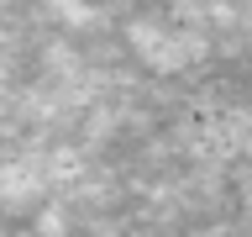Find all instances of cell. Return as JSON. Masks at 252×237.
Listing matches in <instances>:
<instances>
[{
  "label": "cell",
  "mask_w": 252,
  "mask_h": 237,
  "mask_svg": "<svg viewBox=\"0 0 252 237\" xmlns=\"http://www.w3.org/2000/svg\"><path fill=\"white\" fill-rule=\"evenodd\" d=\"M126 42L137 47V58L153 63V69H184V63H194L205 53V37L179 32V27H163V21H131Z\"/></svg>",
  "instance_id": "cell-1"
},
{
  "label": "cell",
  "mask_w": 252,
  "mask_h": 237,
  "mask_svg": "<svg viewBox=\"0 0 252 237\" xmlns=\"http://www.w3.org/2000/svg\"><path fill=\"white\" fill-rule=\"evenodd\" d=\"M47 190L42 163H0V205H32Z\"/></svg>",
  "instance_id": "cell-2"
},
{
  "label": "cell",
  "mask_w": 252,
  "mask_h": 237,
  "mask_svg": "<svg viewBox=\"0 0 252 237\" xmlns=\"http://www.w3.org/2000/svg\"><path fill=\"white\" fill-rule=\"evenodd\" d=\"M53 11H58L63 16V21H74V27H79V21H90V5H84V0H53Z\"/></svg>",
  "instance_id": "cell-3"
}]
</instances>
